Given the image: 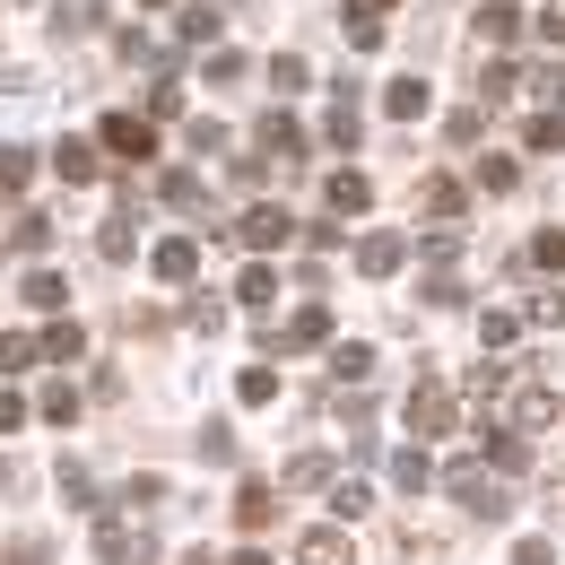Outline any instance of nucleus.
<instances>
[{
	"instance_id": "nucleus-1",
	"label": "nucleus",
	"mask_w": 565,
	"mask_h": 565,
	"mask_svg": "<svg viewBox=\"0 0 565 565\" xmlns=\"http://www.w3.org/2000/svg\"><path fill=\"white\" fill-rule=\"evenodd\" d=\"M96 557L105 565H157V531L140 513H96Z\"/></svg>"
},
{
	"instance_id": "nucleus-2",
	"label": "nucleus",
	"mask_w": 565,
	"mask_h": 565,
	"mask_svg": "<svg viewBox=\"0 0 565 565\" xmlns=\"http://www.w3.org/2000/svg\"><path fill=\"white\" fill-rule=\"evenodd\" d=\"M96 148L122 157V166H148V157H157V122H148V114H105V122H96Z\"/></svg>"
},
{
	"instance_id": "nucleus-3",
	"label": "nucleus",
	"mask_w": 565,
	"mask_h": 565,
	"mask_svg": "<svg viewBox=\"0 0 565 565\" xmlns=\"http://www.w3.org/2000/svg\"><path fill=\"white\" fill-rule=\"evenodd\" d=\"M253 148H262V157H270V166H287V174H296V166H305V122H296V114H287V105H270V114H262V122H253Z\"/></svg>"
},
{
	"instance_id": "nucleus-4",
	"label": "nucleus",
	"mask_w": 565,
	"mask_h": 565,
	"mask_svg": "<svg viewBox=\"0 0 565 565\" xmlns=\"http://www.w3.org/2000/svg\"><path fill=\"white\" fill-rule=\"evenodd\" d=\"M444 488L461 495V504H470V513H504V504H513V495L495 488V470H488V452H479V461H452V470H444Z\"/></svg>"
},
{
	"instance_id": "nucleus-5",
	"label": "nucleus",
	"mask_w": 565,
	"mask_h": 565,
	"mask_svg": "<svg viewBox=\"0 0 565 565\" xmlns=\"http://www.w3.org/2000/svg\"><path fill=\"white\" fill-rule=\"evenodd\" d=\"M287 235H296V217H287L279 201H253V210L235 217V244H244V253H279Z\"/></svg>"
},
{
	"instance_id": "nucleus-6",
	"label": "nucleus",
	"mask_w": 565,
	"mask_h": 565,
	"mask_svg": "<svg viewBox=\"0 0 565 565\" xmlns=\"http://www.w3.org/2000/svg\"><path fill=\"white\" fill-rule=\"evenodd\" d=\"M401 262H409V235H392V226H374V235L356 244V270H365V279H392Z\"/></svg>"
},
{
	"instance_id": "nucleus-7",
	"label": "nucleus",
	"mask_w": 565,
	"mask_h": 565,
	"mask_svg": "<svg viewBox=\"0 0 565 565\" xmlns=\"http://www.w3.org/2000/svg\"><path fill=\"white\" fill-rule=\"evenodd\" d=\"M444 426H452V392H444V383H418V392H409V435H444Z\"/></svg>"
},
{
	"instance_id": "nucleus-8",
	"label": "nucleus",
	"mask_w": 565,
	"mask_h": 565,
	"mask_svg": "<svg viewBox=\"0 0 565 565\" xmlns=\"http://www.w3.org/2000/svg\"><path fill=\"white\" fill-rule=\"evenodd\" d=\"M322 201H331V217H365V210H374V183H365L356 166H340V174L322 183Z\"/></svg>"
},
{
	"instance_id": "nucleus-9",
	"label": "nucleus",
	"mask_w": 565,
	"mask_h": 565,
	"mask_svg": "<svg viewBox=\"0 0 565 565\" xmlns=\"http://www.w3.org/2000/svg\"><path fill=\"white\" fill-rule=\"evenodd\" d=\"M53 174H62V183H96V174H105V148L96 140H62L53 148Z\"/></svg>"
},
{
	"instance_id": "nucleus-10",
	"label": "nucleus",
	"mask_w": 565,
	"mask_h": 565,
	"mask_svg": "<svg viewBox=\"0 0 565 565\" xmlns=\"http://www.w3.org/2000/svg\"><path fill=\"white\" fill-rule=\"evenodd\" d=\"M296 557H305V565H356V540L322 522V531H305V540H296Z\"/></svg>"
},
{
	"instance_id": "nucleus-11",
	"label": "nucleus",
	"mask_w": 565,
	"mask_h": 565,
	"mask_svg": "<svg viewBox=\"0 0 565 565\" xmlns=\"http://www.w3.org/2000/svg\"><path fill=\"white\" fill-rule=\"evenodd\" d=\"M148 270H157V279H166V287H183V279H192V270H201V253H192L183 235H166V244L148 253Z\"/></svg>"
},
{
	"instance_id": "nucleus-12",
	"label": "nucleus",
	"mask_w": 565,
	"mask_h": 565,
	"mask_svg": "<svg viewBox=\"0 0 565 565\" xmlns=\"http://www.w3.org/2000/svg\"><path fill=\"white\" fill-rule=\"evenodd\" d=\"M322 340H331V313H322V305H305V313H296V322L279 331V356H296V349H322Z\"/></svg>"
},
{
	"instance_id": "nucleus-13",
	"label": "nucleus",
	"mask_w": 565,
	"mask_h": 565,
	"mask_svg": "<svg viewBox=\"0 0 565 565\" xmlns=\"http://www.w3.org/2000/svg\"><path fill=\"white\" fill-rule=\"evenodd\" d=\"M270 296H279V270H270V262H244V279H235V305H244V313H270Z\"/></svg>"
},
{
	"instance_id": "nucleus-14",
	"label": "nucleus",
	"mask_w": 565,
	"mask_h": 565,
	"mask_svg": "<svg viewBox=\"0 0 565 565\" xmlns=\"http://www.w3.org/2000/svg\"><path fill=\"white\" fill-rule=\"evenodd\" d=\"M504 426H522V435H548V426H557V392H540V383H531V392L513 401V418H504Z\"/></svg>"
},
{
	"instance_id": "nucleus-15",
	"label": "nucleus",
	"mask_w": 565,
	"mask_h": 565,
	"mask_svg": "<svg viewBox=\"0 0 565 565\" xmlns=\"http://www.w3.org/2000/svg\"><path fill=\"white\" fill-rule=\"evenodd\" d=\"M356 131H365V122H356V87L340 78V105L322 114V140H331V148H356Z\"/></svg>"
},
{
	"instance_id": "nucleus-16",
	"label": "nucleus",
	"mask_w": 565,
	"mask_h": 565,
	"mask_svg": "<svg viewBox=\"0 0 565 565\" xmlns=\"http://www.w3.org/2000/svg\"><path fill=\"white\" fill-rule=\"evenodd\" d=\"M418 217H435V226H461V183H444V174H435V183L418 192Z\"/></svg>"
},
{
	"instance_id": "nucleus-17",
	"label": "nucleus",
	"mask_w": 565,
	"mask_h": 565,
	"mask_svg": "<svg viewBox=\"0 0 565 565\" xmlns=\"http://www.w3.org/2000/svg\"><path fill=\"white\" fill-rule=\"evenodd\" d=\"M392 488H401V495H426V488H435V461H426L418 444H409V452H392Z\"/></svg>"
},
{
	"instance_id": "nucleus-18",
	"label": "nucleus",
	"mask_w": 565,
	"mask_h": 565,
	"mask_svg": "<svg viewBox=\"0 0 565 565\" xmlns=\"http://www.w3.org/2000/svg\"><path fill=\"white\" fill-rule=\"evenodd\" d=\"M235 522H244V531H270V522H279V495L270 488H235Z\"/></svg>"
},
{
	"instance_id": "nucleus-19",
	"label": "nucleus",
	"mask_w": 565,
	"mask_h": 565,
	"mask_svg": "<svg viewBox=\"0 0 565 565\" xmlns=\"http://www.w3.org/2000/svg\"><path fill=\"white\" fill-rule=\"evenodd\" d=\"M513 35H522V9H513V0H488V9H479V44H513Z\"/></svg>"
},
{
	"instance_id": "nucleus-20",
	"label": "nucleus",
	"mask_w": 565,
	"mask_h": 565,
	"mask_svg": "<svg viewBox=\"0 0 565 565\" xmlns=\"http://www.w3.org/2000/svg\"><path fill=\"white\" fill-rule=\"evenodd\" d=\"M96 253H105V262H131V253H140V226H131V210H122V217H105Z\"/></svg>"
},
{
	"instance_id": "nucleus-21",
	"label": "nucleus",
	"mask_w": 565,
	"mask_h": 565,
	"mask_svg": "<svg viewBox=\"0 0 565 565\" xmlns=\"http://www.w3.org/2000/svg\"><path fill=\"white\" fill-rule=\"evenodd\" d=\"M522 148H557V157H565V114H557V105H540V114L522 122Z\"/></svg>"
},
{
	"instance_id": "nucleus-22",
	"label": "nucleus",
	"mask_w": 565,
	"mask_h": 565,
	"mask_svg": "<svg viewBox=\"0 0 565 565\" xmlns=\"http://www.w3.org/2000/svg\"><path fill=\"white\" fill-rule=\"evenodd\" d=\"M331 374H340V383H374V349H365V340H340V349H331Z\"/></svg>"
},
{
	"instance_id": "nucleus-23",
	"label": "nucleus",
	"mask_w": 565,
	"mask_h": 565,
	"mask_svg": "<svg viewBox=\"0 0 565 565\" xmlns=\"http://www.w3.org/2000/svg\"><path fill=\"white\" fill-rule=\"evenodd\" d=\"M426 96H435L426 78H392V96H383V105H392V122H418V114H426Z\"/></svg>"
},
{
	"instance_id": "nucleus-24",
	"label": "nucleus",
	"mask_w": 565,
	"mask_h": 565,
	"mask_svg": "<svg viewBox=\"0 0 565 565\" xmlns=\"http://www.w3.org/2000/svg\"><path fill=\"white\" fill-rule=\"evenodd\" d=\"M340 26H349L356 53H374V44H383V9H365V0H349V18H340Z\"/></svg>"
},
{
	"instance_id": "nucleus-25",
	"label": "nucleus",
	"mask_w": 565,
	"mask_h": 565,
	"mask_svg": "<svg viewBox=\"0 0 565 565\" xmlns=\"http://www.w3.org/2000/svg\"><path fill=\"white\" fill-rule=\"evenodd\" d=\"M62 296H71L62 270H26V305H35V313H62Z\"/></svg>"
},
{
	"instance_id": "nucleus-26",
	"label": "nucleus",
	"mask_w": 565,
	"mask_h": 565,
	"mask_svg": "<svg viewBox=\"0 0 565 565\" xmlns=\"http://www.w3.org/2000/svg\"><path fill=\"white\" fill-rule=\"evenodd\" d=\"M9 244H18V253H44V244H53V217H44V210H18Z\"/></svg>"
},
{
	"instance_id": "nucleus-27",
	"label": "nucleus",
	"mask_w": 565,
	"mask_h": 565,
	"mask_svg": "<svg viewBox=\"0 0 565 565\" xmlns=\"http://www.w3.org/2000/svg\"><path fill=\"white\" fill-rule=\"evenodd\" d=\"M44 356V340H26V331H0V374H26Z\"/></svg>"
},
{
	"instance_id": "nucleus-28",
	"label": "nucleus",
	"mask_w": 565,
	"mask_h": 565,
	"mask_svg": "<svg viewBox=\"0 0 565 565\" xmlns=\"http://www.w3.org/2000/svg\"><path fill=\"white\" fill-rule=\"evenodd\" d=\"M157 192H166V201H174V210H210V192H201V183H192V174H166V183H157ZM201 226H210V217H201Z\"/></svg>"
},
{
	"instance_id": "nucleus-29",
	"label": "nucleus",
	"mask_w": 565,
	"mask_h": 565,
	"mask_svg": "<svg viewBox=\"0 0 565 565\" xmlns=\"http://www.w3.org/2000/svg\"><path fill=\"white\" fill-rule=\"evenodd\" d=\"M44 356L78 365V356H87V331H78V322H53V331H44Z\"/></svg>"
},
{
	"instance_id": "nucleus-30",
	"label": "nucleus",
	"mask_w": 565,
	"mask_h": 565,
	"mask_svg": "<svg viewBox=\"0 0 565 565\" xmlns=\"http://www.w3.org/2000/svg\"><path fill=\"white\" fill-rule=\"evenodd\" d=\"M35 183V157L26 148H0V192H26Z\"/></svg>"
},
{
	"instance_id": "nucleus-31",
	"label": "nucleus",
	"mask_w": 565,
	"mask_h": 565,
	"mask_svg": "<svg viewBox=\"0 0 565 565\" xmlns=\"http://www.w3.org/2000/svg\"><path fill=\"white\" fill-rule=\"evenodd\" d=\"M201 78H210V87H235V78H244V53H235V44H217L210 62H201Z\"/></svg>"
},
{
	"instance_id": "nucleus-32",
	"label": "nucleus",
	"mask_w": 565,
	"mask_h": 565,
	"mask_svg": "<svg viewBox=\"0 0 565 565\" xmlns=\"http://www.w3.org/2000/svg\"><path fill=\"white\" fill-rule=\"evenodd\" d=\"M148 122H174V114H183V87H174V78H157V87H148V105H140Z\"/></svg>"
},
{
	"instance_id": "nucleus-33",
	"label": "nucleus",
	"mask_w": 565,
	"mask_h": 565,
	"mask_svg": "<svg viewBox=\"0 0 565 565\" xmlns=\"http://www.w3.org/2000/svg\"><path fill=\"white\" fill-rule=\"evenodd\" d=\"M270 87H279V96H305V87H313V71H305L296 53H279V62H270Z\"/></svg>"
},
{
	"instance_id": "nucleus-34",
	"label": "nucleus",
	"mask_w": 565,
	"mask_h": 565,
	"mask_svg": "<svg viewBox=\"0 0 565 565\" xmlns=\"http://www.w3.org/2000/svg\"><path fill=\"white\" fill-rule=\"evenodd\" d=\"M365 504H374V488H365V479H340V488H331V513H340V522H356Z\"/></svg>"
},
{
	"instance_id": "nucleus-35",
	"label": "nucleus",
	"mask_w": 565,
	"mask_h": 565,
	"mask_svg": "<svg viewBox=\"0 0 565 565\" xmlns=\"http://www.w3.org/2000/svg\"><path fill=\"white\" fill-rule=\"evenodd\" d=\"M522 78H531L540 105H565V62H540V71H522Z\"/></svg>"
},
{
	"instance_id": "nucleus-36",
	"label": "nucleus",
	"mask_w": 565,
	"mask_h": 565,
	"mask_svg": "<svg viewBox=\"0 0 565 565\" xmlns=\"http://www.w3.org/2000/svg\"><path fill=\"white\" fill-rule=\"evenodd\" d=\"M217 9H226V0H201V9H183V44H210V35H217Z\"/></svg>"
},
{
	"instance_id": "nucleus-37",
	"label": "nucleus",
	"mask_w": 565,
	"mask_h": 565,
	"mask_svg": "<svg viewBox=\"0 0 565 565\" xmlns=\"http://www.w3.org/2000/svg\"><path fill=\"white\" fill-rule=\"evenodd\" d=\"M479 340H488V349H513V340H522V322H513V313H495V305H488V313H479Z\"/></svg>"
},
{
	"instance_id": "nucleus-38",
	"label": "nucleus",
	"mask_w": 565,
	"mask_h": 565,
	"mask_svg": "<svg viewBox=\"0 0 565 565\" xmlns=\"http://www.w3.org/2000/svg\"><path fill=\"white\" fill-rule=\"evenodd\" d=\"M531 262H540V270H565V226H540V235H531Z\"/></svg>"
},
{
	"instance_id": "nucleus-39",
	"label": "nucleus",
	"mask_w": 565,
	"mask_h": 565,
	"mask_svg": "<svg viewBox=\"0 0 565 565\" xmlns=\"http://www.w3.org/2000/svg\"><path fill=\"white\" fill-rule=\"evenodd\" d=\"M44 418H53V426L78 418V383H44Z\"/></svg>"
},
{
	"instance_id": "nucleus-40",
	"label": "nucleus",
	"mask_w": 565,
	"mask_h": 565,
	"mask_svg": "<svg viewBox=\"0 0 565 565\" xmlns=\"http://www.w3.org/2000/svg\"><path fill=\"white\" fill-rule=\"evenodd\" d=\"M235 392H244V409H262V401H279V374H270V365H253Z\"/></svg>"
},
{
	"instance_id": "nucleus-41",
	"label": "nucleus",
	"mask_w": 565,
	"mask_h": 565,
	"mask_svg": "<svg viewBox=\"0 0 565 565\" xmlns=\"http://www.w3.org/2000/svg\"><path fill=\"white\" fill-rule=\"evenodd\" d=\"M513 78H522L513 62H488V71H479V96H488V105H504V96H513Z\"/></svg>"
},
{
	"instance_id": "nucleus-42",
	"label": "nucleus",
	"mask_w": 565,
	"mask_h": 565,
	"mask_svg": "<svg viewBox=\"0 0 565 565\" xmlns=\"http://www.w3.org/2000/svg\"><path fill=\"white\" fill-rule=\"evenodd\" d=\"M479 183H488V192H513V183H522V166H513V157H479Z\"/></svg>"
},
{
	"instance_id": "nucleus-43",
	"label": "nucleus",
	"mask_w": 565,
	"mask_h": 565,
	"mask_svg": "<svg viewBox=\"0 0 565 565\" xmlns=\"http://www.w3.org/2000/svg\"><path fill=\"white\" fill-rule=\"evenodd\" d=\"M183 140H192V157H217V148H226V122H210V114H201Z\"/></svg>"
},
{
	"instance_id": "nucleus-44",
	"label": "nucleus",
	"mask_w": 565,
	"mask_h": 565,
	"mask_svg": "<svg viewBox=\"0 0 565 565\" xmlns=\"http://www.w3.org/2000/svg\"><path fill=\"white\" fill-rule=\"evenodd\" d=\"M322 479H331V461H322V452H305V461H287V488H322Z\"/></svg>"
},
{
	"instance_id": "nucleus-45",
	"label": "nucleus",
	"mask_w": 565,
	"mask_h": 565,
	"mask_svg": "<svg viewBox=\"0 0 565 565\" xmlns=\"http://www.w3.org/2000/svg\"><path fill=\"white\" fill-rule=\"evenodd\" d=\"M122 62H148V71H166V44H157V35H122Z\"/></svg>"
},
{
	"instance_id": "nucleus-46",
	"label": "nucleus",
	"mask_w": 565,
	"mask_h": 565,
	"mask_svg": "<svg viewBox=\"0 0 565 565\" xmlns=\"http://www.w3.org/2000/svg\"><path fill=\"white\" fill-rule=\"evenodd\" d=\"M44 557H53L44 540H18V548H0V565H44Z\"/></svg>"
},
{
	"instance_id": "nucleus-47",
	"label": "nucleus",
	"mask_w": 565,
	"mask_h": 565,
	"mask_svg": "<svg viewBox=\"0 0 565 565\" xmlns=\"http://www.w3.org/2000/svg\"><path fill=\"white\" fill-rule=\"evenodd\" d=\"M18 426H26V401H18V392H0V435H18Z\"/></svg>"
},
{
	"instance_id": "nucleus-48",
	"label": "nucleus",
	"mask_w": 565,
	"mask_h": 565,
	"mask_svg": "<svg viewBox=\"0 0 565 565\" xmlns=\"http://www.w3.org/2000/svg\"><path fill=\"white\" fill-rule=\"evenodd\" d=\"M513 565H557V548H548V540H522V548H513Z\"/></svg>"
},
{
	"instance_id": "nucleus-49",
	"label": "nucleus",
	"mask_w": 565,
	"mask_h": 565,
	"mask_svg": "<svg viewBox=\"0 0 565 565\" xmlns=\"http://www.w3.org/2000/svg\"><path fill=\"white\" fill-rule=\"evenodd\" d=\"M226 565H270V557H262V548H235V557H226Z\"/></svg>"
},
{
	"instance_id": "nucleus-50",
	"label": "nucleus",
	"mask_w": 565,
	"mask_h": 565,
	"mask_svg": "<svg viewBox=\"0 0 565 565\" xmlns=\"http://www.w3.org/2000/svg\"><path fill=\"white\" fill-rule=\"evenodd\" d=\"M0 488H18V470H9V452H0Z\"/></svg>"
},
{
	"instance_id": "nucleus-51",
	"label": "nucleus",
	"mask_w": 565,
	"mask_h": 565,
	"mask_svg": "<svg viewBox=\"0 0 565 565\" xmlns=\"http://www.w3.org/2000/svg\"><path fill=\"white\" fill-rule=\"evenodd\" d=\"M183 565H217V557H210V548H201V557H183Z\"/></svg>"
}]
</instances>
